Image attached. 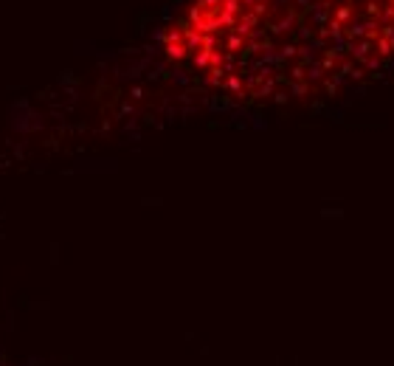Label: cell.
I'll return each instance as SVG.
<instances>
[{"label":"cell","instance_id":"1","mask_svg":"<svg viewBox=\"0 0 394 366\" xmlns=\"http://www.w3.org/2000/svg\"><path fill=\"white\" fill-rule=\"evenodd\" d=\"M183 29L214 76L310 90L394 54V0H197Z\"/></svg>","mask_w":394,"mask_h":366}]
</instances>
